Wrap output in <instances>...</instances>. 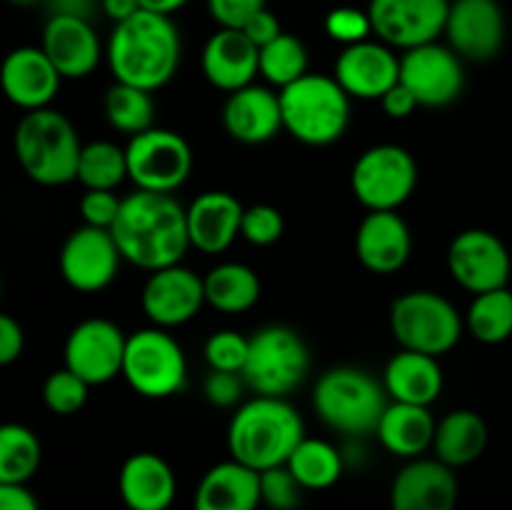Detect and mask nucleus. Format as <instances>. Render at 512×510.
Returning a JSON list of instances; mask_svg holds the SVG:
<instances>
[{
    "label": "nucleus",
    "instance_id": "nucleus-1",
    "mask_svg": "<svg viewBox=\"0 0 512 510\" xmlns=\"http://www.w3.org/2000/svg\"><path fill=\"white\" fill-rule=\"evenodd\" d=\"M110 235L123 260L148 273L183 263L190 248L183 205L173 195L148 190L125 195Z\"/></svg>",
    "mask_w": 512,
    "mask_h": 510
},
{
    "label": "nucleus",
    "instance_id": "nucleus-2",
    "mask_svg": "<svg viewBox=\"0 0 512 510\" xmlns=\"http://www.w3.org/2000/svg\"><path fill=\"white\" fill-rule=\"evenodd\" d=\"M180 30L170 15L138 10L133 18L113 25L105 58L115 83L155 93L175 78L180 68Z\"/></svg>",
    "mask_w": 512,
    "mask_h": 510
},
{
    "label": "nucleus",
    "instance_id": "nucleus-3",
    "mask_svg": "<svg viewBox=\"0 0 512 510\" xmlns=\"http://www.w3.org/2000/svg\"><path fill=\"white\" fill-rule=\"evenodd\" d=\"M305 438L303 418L285 398L255 395L243 403L228 425L230 458L263 473L288 463Z\"/></svg>",
    "mask_w": 512,
    "mask_h": 510
},
{
    "label": "nucleus",
    "instance_id": "nucleus-4",
    "mask_svg": "<svg viewBox=\"0 0 512 510\" xmlns=\"http://www.w3.org/2000/svg\"><path fill=\"white\" fill-rule=\"evenodd\" d=\"M13 148L20 168L33 183L58 188L78 178L83 143L75 125L60 110L43 108L25 113L15 125Z\"/></svg>",
    "mask_w": 512,
    "mask_h": 510
},
{
    "label": "nucleus",
    "instance_id": "nucleus-5",
    "mask_svg": "<svg viewBox=\"0 0 512 510\" xmlns=\"http://www.w3.org/2000/svg\"><path fill=\"white\" fill-rule=\"evenodd\" d=\"M313 408L330 430L348 438H363L378 430L388 408V393L368 370L338 365L325 370L315 383Z\"/></svg>",
    "mask_w": 512,
    "mask_h": 510
},
{
    "label": "nucleus",
    "instance_id": "nucleus-6",
    "mask_svg": "<svg viewBox=\"0 0 512 510\" xmlns=\"http://www.w3.org/2000/svg\"><path fill=\"white\" fill-rule=\"evenodd\" d=\"M283 130L313 148L338 143L350 125V95L333 75L305 73L280 90Z\"/></svg>",
    "mask_w": 512,
    "mask_h": 510
},
{
    "label": "nucleus",
    "instance_id": "nucleus-7",
    "mask_svg": "<svg viewBox=\"0 0 512 510\" xmlns=\"http://www.w3.org/2000/svg\"><path fill=\"white\" fill-rule=\"evenodd\" d=\"M310 373V350L298 330L265 325L250 335L243 380L255 395L288 398Z\"/></svg>",
    "mask_w": 512,
    "mask_h": 510
},
{
    "label": "nucleus",
    "instance_id": "nucleus-8",
    "mask_svg": "<svg viewBox=\"0 0 512 510\" xmlns=\"http://www.w3.org/2000/svg\"><path fill=\"white\" fill-rule=\"evenodd\" d=\"M463 328L458 308L435 290H410L390 308V330L403 350L440 358L460 343Z\"/></svg>",
    "mask_w": 512,
    "mask_h": 510
},
{
    "label": "nucleus",
    "instance_id": "nucleus-9",
    "mask_svg": "<svg viewBox=\"0 0 512 510\" xmlns=\"http://www.w3.org/2000/svg\"><path fill=\"white\" fill-rule=\"evenodd\" d=\"M130 388L143 398H170L178 395L188 383V360L183 345L165 328L135 330L125 343L123 370Z\"/></svg>",
    "mask_w": 512,
    "mask_h": 510
},
{
    "label": "nucleus",
    "instance_id": "nucleus-10",
    "mask_svg": "<svg viewBox=\"0 0 512 510\" xmlns=\"http://www.w3.org/2000/svg\"><path fill=\"white\" fill-rule=\"evenodd\" d=\"M418 185V163L403 145L383 143L365 150L353 165L350 188L358 203L370 210H398Z\"/></svg>",
    "mask_w": 512,
    "mask_h": 510
},
{
    "label": "nucleus",
    "instance_id": "nucleus-11",
    "mask_svg": "<svg viewBox=\"0 0 512 510\" xmlns=\"http://www.w3.org/2000/svg\"><path fill=\"white\" fill-rule=\"evenodd\" d=\"M128 155V180L135 190L173 195L183 188L193 170V150L180 133L168 128H150L133 135L125 145Z\"/></svg>",
    "mask_w": 512,
    "mask_h": 510
},
{
    "label": "nucleus",
    "instance_id": "nucleus-12",
    "mask_svg": "<svg viewBox=\"0 0 512 510\" xmlns=\"http://www.w3.org/2000/svg\"><path fill=\"white\" fill-rule=\"evenodd\" d=\"M400 83L415 95L420 108H445L463 95V58L438 40L403 50Z\"/></svg>",
    "mask_w": 512,
    "mask_h": 510
},
{
    "label": "nucleus",
    "instance_id": "nucleus-13",
    "mask_svg": "<svg viewBox=\"0 0 512 510\" xmlns=\"http://www.w3.org/2000/svg\"><path fill=\"white\" fill-rule=\"evenodd\" d=\"M448 270L455 283L480 295L508 285L512 260L503 240L483 228L463 230L448 248Z\"/></svg>",
    "mask_w": 512,
    "mask_h": 510
},
{
    "label": "nucleus",
    "instance_id": "nucleus-14",
    "mask_svg": "<svg viewBox=\"0 0 512 510\" xmlns=\"http://www.w3.org/2000/svg\"><path fill=\"white\" fill-rule=\"evenodd\" d=\"M128 335L108 318H88L70 330L65 340V368L93 385H105L123 370Z\"/></svg>",
    "mask_w": 512,
    "mask_h": 510
},
{
    "label": "nucleus",
    "instance_id": "nucleus-15",
    "mask_svg": "<svg viewBox=\"0 0 512 510\" xmlns=\"http://www.w3.org/2000/svg\"><path fill=\"white\" fill-rule=\"evenodd\" d=\"M450 0H370L373 33L390 48L410 50L443 35Z\"/></svg>",
    "mask_w": 512,
    "mask_h": 510
},
{
    "label": "nucleus",
    "instance_id": "nucleus-16",
    "mask_svg": "<svg viewBox=\"0 0 512 510\" xmlns=\"http://www.w3.org/2000/svg\"><path fill=\"white\" fill-rule=\"evenodd\" d=\"M120 260L123 255L110 230L80 225L65 238L58 255V268L65 283L78 293H100L115 280Z\"/></svg>",
    "mask_w": 512,
    "mask_h": 510
},
{
    "label": "nucleus",
    "instance_id": "nucleus-17",
    "mask_svg": "<svg viewBox=\"0 0 512 510\" xmlns=\"http://www.w3.org/2000/svg\"><path fill=\"white\" fill-rule=\"evenodd\" d=\"M140 305L155 328L190 323L205 305L203 278L183 263L153 270L140 293Z\"/></svg>",
    "mask_w": 512,
    "mask_h": 510
},
{
    "label": "nucleus",
    "instance_id": "nucleus-18",
    "mask_svg": "<svg viewBox=\"0 0 512 510\" xmlns=\"http://www.w3.org/2000/svg\"><path fill=\"white\" fill-rule=\"evenodd\" d=\"M443 35L463 60H493L505 43L503 8L495 0H450Z\"/></svg>",
    "mask_w": 512,
    "mask_h": 510
},
{
    "label": "nucleus",
    "instance_id": "nucleus-19",
    "mask_svg": "<svg viewBox=\"0 0 512 510\" xmlns=\"http://www.w3.org/2000/svg\"><path fill=\"white\" fill-rule=\"evenodd\" d=\"M60 83L63 78L40 45H20L0 63V90L25 113L50 108Z\"/></svg>",
    "mask_w": 512,
    "mask_h": 510
},
{
    "label": "nucleus",
    "instance_id": "nucleus-20",
    "mask_svg": "<svg viewBox=\"0 0 512 510\" xmlns=\"http://www.w3.org/2000/svg\"><path fill=\"white\" fill-rule=\"evenodd\" d=\"M333 78L358 100H380L400 80V58L383 40H363L343 48Z\"/></svg>",
    "mask_w": 512,
    "mask_h": 510
},
{
    "label": "nucleus",
    "instance_id": "nucleus-21",
    "mask_svg": "<svg viewBox=\"0 0 512 510\" xmlns=\"http://www.w3.org/2000/svg\"><path fill=\"white\" fill-rule=\"evenodd\" d=\"M458 475L438 458H415L398 470L390 485V510H455Z\"/></svg>",
    "mask_w": 512,
    "mask_h": 510
},
{
    "label": "nucleus",
    "instance_id": "nucleus-22",
    "mask_svg": "<svg viewBox=\"0 0 512 510\" xmlns=\"http://www.w3.org/2000/svg\"><path fill=\"white\" fill-rule=\"evenodd\" d=\"M40 48L63 80L88 78L103 58V45L93 23L70 15H50L43 28Z\"/></svg>",
    "mask_w": 512,
    "mask_h": 510
},
{
    "label": "nucleus",
    "instance_id": "nucleus-23",
    "mask_svg": "<svg viewBox=\"0 0 512 510\" xmlns=\"http://www.w3.org/2000/svg\"><path fill=\"white\" fill-rule=\"evenodd\" d=\"M355 253L370 273H398L413 253V233L398 210H370L355 233Z\"/></svg>",
    "mask_w": 512,
    "mask_h": 510
},
{
    "label": "nucleus",
    "instance_id": "nucleus-24",
    "mask_svg": "<svg viewBox=\"0 0 512 510\" xmlns=\"http://www.w3.org/2000/svg\"><path fill=\"white\" fill-rule=\"evenodd\" d=\"M223 128L238 143H268L283 130L280 95L268 85L255 83L235 90L223 105Z\"/></svg>",
    "mask_w": 512,
    "mask_h": 510
},
{
    "label": "nucleus",
    "instance_id": "nucleus-25",
    "mask_svg": "<svg viewBox=\"0 0 512 510\" xmlns=\"http://www.w3.org/2000/svg\"><path fill=\"white\" fill-rule=\"evenodd\" d=\"M243 203L228 190L200 193L185 208L188 213L190 248L205 255H220L235 243L243 220Z\"/></svg>",
    "mask_w": 512,
    "mask_h": 510
},
{
    "label": "nucleus",
    "instance_id": "nucleus-26",
    "mask_svg": "<svg viewBox=\"0 0 512 510\" xmlns=\"http://www.w3.org/2000/svg\"><path fill=\"white\" fill-rule=\"evenodd\" d=\"M260 50L243 30L218 28L203 48V75L213 88L235 93L255 80Z\"/></svg>",
    "mask_w": 512,
    "mask_h": 510
},
{
    "label": "nucleus",
    "instance_id": "nucleus-27",
    "mask_svg": "<svg viewBox=\"0 0 512 510\" xmlns=\"http://www.w3.org/2000/svg\"><path fill=\"white\" fill-rule=\"evenodd\" d=\"M118 493L128 510H168L178 493V480L168 460L158 453H133L118 475Z\"/></svg>",
    "mask_w": 512,
    "mask_h": 510
},
{
    "label": "nucleus",
    "instance_id": "nucleus-28",
    "mask_svg": "<svg viewBox=\"0 0 512 510\" xmlns=\"http://www.w3.org/2000/svg\"><path fill=\"white\" fill-rule=\"evenodd\" d=\"M260 505V473L233 458L213 465L193 498V510H258Z\"/></svg>",
    "mask_w": 512,
    "mask_h": 510
},
{
    "label": "nucleus",
    "instance_id": "nucleus-29",
    "mask_svg": "<svg viewBox=\"0 0 512 510\" xmlns=\"http://www.w3.org/2000/svg\"><path fill=\"white\" fill-rule=\"evenodd\" d=\"M443 383L445 378L438 358L415 353V350L400 348L388 360L383 373L385 393L395 403L425 405V408H430L440 398V393H443Z\"/></svg>",
    "mask_w": 512,
    "mask_h": 510
},
{
    "label": "nucleus",
    "instance_id": "nucleus-30",
    "mask_svg": "<svg viewBox=\"0 0 512 510\" xmlns=\"http://www.w3.org/2000/svg\"><path fill=\"white\" fill-rule=\"evenodd\" d=\"M435 418L425 405L410 403H388L383 418H380L378 435L380 445L398 458H420L428 448H433Z\"/></svg>",
    "mask_w": 512,
    "mask_h": 510
},
{
    "label": "nucleus",
    "instance_id": "nucleus-31",
    "mask_svg": "<svg viewBox=\"0 0 512 510\" xmlns=\"http://www.w3.org/2000/svg\"><path fill=\"white\" fill-rule=\"evenodd\" d=\"M485 448H488V425L475 410H453L435 425L433 453L440 463L450 465L453 470L475 463Z\"/></svg>",
    "mask_w": 512,
    "mask_h": 510
},
{
    "label": "nucleus",
    "instance_id": "nucleus-32",
    "mask_svg": "<svg viewBox=\"0 0 512 510\" xmlns=\"http://www.w3.org/2000/svg\"><path fill=\"white\" fill-rule=\"evenodd\" d=\"M205 303L220 313H248L260 300V278L245 263H220L203 278Z\"/></svg>",
    "mask_w": 512,
    "mask_h": 510
},
{
    "label": "nucleus",
    "instance_id": "nucleus-33",
    "mask_svg": "<svg viewBox=\"0 0 512 510\" xmlns=\"http://www.w3.org/2000/svg\"><path fill=\"white\" fill-rule=\"evenodd\" d=\"M285 465L303 485V490H328L343 475L345 458L343 450H338L328 440L303 438Z\"/></svg>",
    "mask_w": 512,
    "mask_h": 510
},
{
    "label": "nucleus",
    "instance_id": "nucleus-34",
    "mask_svg": "<svg viewBox=\"0 0 512 510\" xmlns=\"http://www.w3.org/2000/svg\"><path fill=\"white\" fill-rule=\"evenodd\" d=\"M40 460L43 448L28 425L0 423V485H28Z\"/></svg>",
    "mask_w": 512,
    "mask_h": 510
},
{
    "label": "nucleus",
    "instance_id": "nucleus-35",
    "mask_svg": "<svg viewBox=\"0 0 512 510\" xmlns=\"http://www.w3.org/2000/svg\"><path fill=\"white\" fill-rule=\"evenodd\" d=\"M78 180L85 190H115L128 180V155L125 148L110 140L85 143L78 158Z\"/></svg>",
    "mask_w": 512,
    "mask_h": 510
},
{
    "label": "nucleus",
    "instance_id": "nucleus-36",
    "mask_svg": "<svg viewBox=\"0 0 512 510\" xmlns=\"http://www.w3.org/2000/svg\"><path fill=\"white\" fill-rule=\"evenodd\" d=\"M465 328L475 340L498 345L512 335V293L508 288L488 290L475 295L465 313Z\"/></svg>",
    "mask_w": 512,
    "mask_h": 510
},
{
    "label": "nucleus",
    "instance_id": "nucleus-37",
    "mask_svg": "<svg viewBox=\"0 0 512 510\" xmlns=\"http://www.w3.org/2000/svg\"><path fill=\"white\" fill-rule=\"evenodd\" d=\"M105 118L110 128L125 135H140L153 128L155 103L153 93L135 85L115 83L105 93Z\"/></svg>",
    "mask_w": 512,
    "mask_h": 510
},
{
    "label": "nucleus",
    "instance_id": "nucleus-38",
    "mask_svg": "<svg viewBox=\"0 0 512 510\" xmlns=\"http://www.w3.org/2000/svg\"><path fill=\"white\" fill-rule=\"evenodd\" d=\"M258 73L273 88H288L290 83L308 73V48L295 35L280 33L273 43L260 48Z\"/></svg>",
    "mask_w": 512,
    "mask_h": 510
},
{
    "label": "nucleus",
    "instance_id": "nucleus-39",
    "mask_svg": "<svg viewBox=\"0 0 512 510\" xmlns=\"http://www.w3.org/2000/svg\"><path fill=\"white\" fill-rule=\"evenodd\" d=\"M88 393L90 385L68 368L53 370L43 383V403L55 415H75L83 410Z\"/></svg>",
    "mask_w": 512,
    "mask_h": 510
},
{
    "label": "nucleus",
    "instance_id": "nucleus-40",
    "mask_svg": "<svg viewBox=\"0 0 512 510\" xmlns=\"http://www.w3.org/2000/svg\"><path fill=\"white\" fill-rule=\"evenodd\" d=\"M250 338H245L238 330H215L208 340H205V363L210 370H225V373H240L243 375L245 360H248Z\"/></svg>",
    "mask_w": 512,
    "mask_h": 510
},
{
    "label": "nucleus",
    "instance_id": "nucleus-41",
    "mask_svg": "<svg viewBox=\"0 0 512 510\" xmlns=\"http://www.w3.org/2000/svg\"><path fill=\"white\" fill-rule=\"evenodd\" d=\"M285 233V220L275 205L258 203L243 210V220H240V238L248 240L250 245L258 248H268V245L278 243Z\"/></svg>",
    "mask_w": 512,
    "mask_h": 510
},
{
    "label": "nucleus",
    "instance_id": "nucleus-42",
    "mask_svg": "<svg viewBox=\"0 0 512 510\" xmlns=\"http://www.w3.org/2000/svg\"><path fill=\"white\" fill-rule=\"evenodd\" d=\"M260 500L270 510H295L303 500V485L295 480L288 465H278L260 473Z\"/></svg>",
    "mask_w": 512,
    "mask_h": 510
},
{
    "label": "nucleus",
    "instance_id": "nucleus-43",
    "mask_svg": "<svg viewBox=\"0 0 512 510\" xmlns=\"http://www.w3.org/2000/svg\"><path fill=\"white\" fill-rule=\"evenodd\" d=\"M325 33H328L335 43L348 48V45L370 40V35H373V23H370L368 10L343 5V8H335L328 13V18H325Z\"/></svg>",
    "mask_w": 512,
    "mask_h": 510
},
{
    "label": "nucleus",
    "instance_id": "nucleus-44",
    "mask_svg": "<svg viewBox=\"0 0 512 510\" xmlns=\"http://www.w3.org/2000/svg\"><path fill=\"white\" fill-rule=\"evenodd\" d=\"M120 203H123V198H118L115 190H85L83 198H80L83 225L110 230L120 213Z\"/></svg>",
    "mask_w": 512,
    "mask_h": 510
},
{
    "label": "nucleus",
    "instance_id": "nucleus-45",
    "mask_svg": "<svg viewBox=\"0 0 512 510\" xmlns=\"http://www.w3.org/2000/svg\"><path fill=\"white\" fill-rule=\"evenodd\" d=\"M248 388L240 373H225V370H210L203 380V395L215 408H233L243 398Z\"/></svg>",
    "mask_w": 512,
    "mask_h": 510
},
{
    "label": "nucleus",
    "instance_id": "nucleus-46",
    "mask_svg": "<svg viewBox=\"0 0 512 510\" xmlns=\"http://www.w3.org/2000/svg\"><path fill=\"white\" fill-rule=\"evenodd\" d=\"M208 3V13L220 28L243 30V25L268 8V0H205Z\"/></svg>",
    "mask_w": 512,
    "mask_h": 510
},
{
    "label": "nucleus",
    "instance_id": "nucleus-47",
    "mask_svg": "<svg viewBox=\"0 0 512 510\" xmlns=\"http://www.w3.org/2000/svg\"><path fill=\"white\" fill-rule=\"evenodd\" d=\"M25 350V333L18 320L8 313H0V368L13 365Z\"/></svg>",
    "mask_w": 512,
    "mask_h": 510
},
{
    "label": "nucleus",
    "instance_id": "nucleus-48",
    "mask_svg": "<svg viewBox=\"0 0 512 510\" xmlns=\"http://www.w3.org/2000/svg\"><path fill=\"white\" fill-rule=\"evenodd\" d=\"M243 33L248 35L250 43L255 45V48H263V45L273 43L275 38H278L280 33H283V28H280V20L278 15L273 13V10L263 8L260 13H255L253 18L248 20V23L243 25Z\"/></svg>",
    "mask_w": 512,
    "mask_h": 510
},
{
    "label": "nucleus",
    "instance_id": "nucleus-49",
    "mask_svg": "<svg viewBox=\"0 0 512 510\" xmlns=\"http://www.w3.org/2000/svg\"><path fill=\"white\" fill-rule=\"evenodd\" d=\"M380 105H383L385 115L393 120H403V118H410V115L415 113V110L420 108L418 100H415V95L410 93L408 88H405L403 83H395L393 88L388 90V93L380 98Z\"/></svg>",
    "mask_w": 512,
    "mask_h": 510
},
{
    "label": "nucleus",
    "instance_id": "nucleus-50",
    "mask_svg": "<svg viewBox=\"0 0 512 510\" xmlns=\"http://www.w3.org/2000/svg\"><path fill=\"white\" fill-rule=\"evenodd\" d=\"M0 510H40L28 485H0Z\"/></svg>",
    "mask_w": 512,
    "mask_h": 510
},
{
    "label": "nucleus",
    "instance_id": "nucleus-51",
    "mask_svg": "<svg viewBox=\"0 0 512 510\" xmlns=\"http://www.w3.org/2000/svg\"><path fill=\"white\" fill-rule=\"evenodd\" d=\"M50 15H70V18H93L95 8H100V0H48Z\"/></svg>",
    "mask_w": 512,
    "mask_h": 510
},
{
    "label": "nucleus",
    "instance_id": "nucleus-52",
    "mask_svg": "<svg viewBox=\"0 0 512 510\" xmlns=\"http://www.w3.org/2000/svg\"><path fill=\"white\" fill-rule=\"evenodd\" d=\"M100 10L105 13V18H110L118 25L123 20L133 18L143 8H140V0H100Z\"/></svg>",
    "mask_w": 512,
    "mask_h": 510
},
{
    "label": "nucleus",
    "instance_id": "nucleus-53",
    "mask_svg": "<svg viewBox=\"0 0 512 510\" xmlns=\"http://www.w3.org/2000/svg\"><path fill=\"white\" fill-rule=\"evenodd\" d=\"M188 3L190 0H140V8L158 15H173L178 13L180 8H185Z\"/></svg>",
    "mask_w": 512,
    "mask_h": 510
},
{
    "label": "nucleus",
    "instance_id": "nucleus-54",
    "mask_svg": "<svg viewBox=\"0 0 512 510\" xmlns=\"http://www.w3.org/2000/svg\"><path fill=\"white\" fill-rule=\"evenodd\" d=\"M10 3H15V5H33V3H38V0H10Z\"/></svg>",
    "mask_w": 512,
    "mask_h": 510
},
{
    "label": "nucleus",
    "instance_id": "nucleus-55",
    "mask_svg": "<svg viewBox=\"0 0 512 510\" xmlns=\"http://www.w3.org/2000/svg\"><path fill=\"white\" fill-rule=\"evenodd\" d=\"M0 290H3V278H0Z\"/></svg>",
    "mask_w": 512,
    "mask_h": 510
},
{
    "label": "nucleus",
    "instance_id": "nucleus-56",
    "mask_svg": "<svg viewBox=\"0 0 512 510\" xmlns=\"http://www.w3.org/2000/svg\"><path fill=\"white\" fill-rule=\"evenodd\" d=\"M495 3H503V0H495Z\"/></svg>",
    "mask_w": 512,
    "mask_h": 510
}]
</instances>
